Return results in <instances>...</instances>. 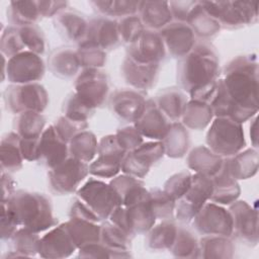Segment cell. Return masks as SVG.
I'll use <instances>...</instances> for the list:
<instances>
[{
	"instance_id": "cell-1",
	"label": "cell",
	"mask_w": 259,
	"mask_h": 259,
	"mask_svg": "<svg viewBox=\"0 0 259 259\" xmlns=\"http://www.w3.org/2000/svg\"><path fill=\"white\" fill-rule=\"evenodd\" d=\"M213 115L243 123L258 110V66L255 56L234 58L218 79L210 100Z\"/></svg>"
},
{
	"instance_id": "cell-2",
	"label": "cell",
	"mask_w": 259,
	"mask_h": 259,
	"mask_svg": "<svg viewBox=\"0 0 259 259\" xmlns=\"http://www.w3.org/2000/svg\"><path fill=\"white\" fill-rule=\"evenodd\" d=\"M220 61L214 48L203 41L195 45L177 66V81L190 99L210 102L217 89Z\"/></svg>"
},
{
	"instance_id": "cell-3",
	"label": "cell",
	"mask_w": 259,
	"mask_h": 259,
	"mask_svg": "<svg viewBox=\"0 0 259 259\" xmlns=\"http://www.w3.org/2000/svg\"><path fill=\"white\" fill-rule=\"evenodd\" d=\"M2 202L9 206L19 227L40 233L58 225L51 200L41 193L17 190Z\"/></svg>"
},
{
	"instance_id": "cell-4",
	"label": "cell",
	"mask_w": 259,
	"mask_h": 259,
	"mask_svg": "<svg viewBox=\"0 0 259 259\" xmlns=\"http://www.w3.org/2000/svg\"><path fill=\"white\" fill-rule=\"evenodd\" d=\"M207 147L215 154L232 157L246 146L242 123L229 117L217 116L206 133Z\"/></svg>"
},
{
	"instance_id": "cell-5",
	"label": "cell",
	"mask_w": 259,
	"mask_h": 259,
	"mask_svg": "<svg viewBox=\"0 0 259 259\" xmlns=\"http://www.w3.org/2000/svg\"><path fill=\"white\" fill-rule=\"evenodd\" d=\"M221 27L234 29L252 24L258 18V3L251 1H201Z\"/></svg>"
},
{
	"instance_id": "cell-6",
	"label": "cell",
	"mask_w": 259,
	"mask_h": 259,
	"mask_svg": "<svg viewBox=\"0 0 259 259\" xmlns=\"http://www.w3.org/2000/svg\"><path fill=\"white\" fill-rule=\"evenodd\" d=\"M109 221L132 237L147 233L156 222L150 202V191L144 198L128 206H117L110 214Z\"/></svg>"
},
{
	"instance_id": "cell-7",
	"label": "cell",
	"mask_w": 259,
	"mask_h": 259,
	"mask_svg": "<svg viewBox=\"0 0 259 259\" xmlns=\"http://www.w3.org/2000/svg\"><path fill=\"white\" fill-rule=\"evenodd\" d=\"M6 109L14 114L26 111L42 112L49 103V95L45 87L36 83L11 84L4 94Z\"/></svg>"
},
{
	"instance_id": "cell-8",
	"label": "cell",
	"mask_w": 259,
	"mask_h": 259,
	"mask_svg": "<svg viewBox=\"0 0 259 259\" xmlns=\"http://www.w3.org/2000/svg\"><path fill=\"white\" fill-rule=\"evenodd\" d=\"M88 174V163L69 156L65 161L50 169L48 173L49 187L55 194L69 195L80 188L81 182Z\"/></svg>"
},
{
	"instance_id": "cell-9",
	"label": "cell",
	"mask_w": 259,
	"mask_h": 259,
	"mask_svg": "<svg viewBox=\"0 0 259 259\" xmlns=\"http://www.w3.org/2000/svg\"><path fill=\"white\" fill-rule=\"evenodd\" d=\"M77 197L83 201L98 218L105 221L119 206V200L110 184L90 178L77 190Z\"/></svg>"
},
{
	"instance_id": "cell-10",
	"label": "cell",
	"mask_w": 259,
	"mask_h": 259,
	"mask_svg": "<svg viewBox=\"0 0 259 259\" xmlns=\"http://www.w3.org/2000/svg\"><path fill=\"white\" fill-rule=\"evenodd\" d=\"M3 79L6 75L11 84L36 83L42 79L46 72V65L39 55L29 51L21 52L7 60L3 56Z\"/></svg>"
},
{
	"instance_id": "cell-11",
	"label": "cell",
	"mask_w": 259,
	"mask_h": 259,
	"mask_svg": "<svg viewBox=\"0 0 259 259\" xmlns=\"http://www.w3.org/2000/svg\"><path fill=\"white\" fill-rule=\"evenodd\" d=\"M213 185L211 177L195 173L192 175L191 185L186 193L176 200V219L181 223L191 222L212 194Z\"/></svg>"
},
{
	"instance_id": "cell-12",
	"label": "cell",
	"mask_w": 259,
	"mask_h": 259,
	"mask_svg": "<svg viewBox=\"0 0 259 259\" xmlns=\"http://www.w3.org/2000/svg\"><path fill=\"white\" fill-rule=\"evenodd\" d=\"M75 93L93 109L104 105L109 97V82L100 69H83L74 83Z\"/></svg>"
},
{
	"instance_id": "cell-13",
	"label": "cell",
	"mask_w": 259,
	"mask_h": 259,
	"mask_svg": "<svg viewBox=\"0 0 259 259\" xmlns=\"http://www.w3.org/2000/svg\"><path fill=\"white\" fill-rule=\"evenodd\" d=\"M98 158L89 165V173L100 178H111L121 170L126 152L118 144L115 135L103 137L98 143Z\"/></svg>"
},
{
	"instance_id": "cell-14",
	"label": "cell",
	"mask_w": 259,
	"mask_h": 259,
	"mask_svg": "<svg viewBox=\"0 0 259 259\" xmlns=\"http://www.w3.org/2000/svg\"><path fill=\"white\" fill-rule=\"evenodd\" d=\"M192 221L193 228L201 235L225 237H231L233 235L231 212L218 203H205Z\"/></svg>"
},
{
	"instance_id": "cell-15",
	"label": "cell",
	"mask_w": 259,
	"mask_h": 259,
	"mask_svg": "<svg viewBox=\"0 0 259 259\" xmlns=\"http://www.w3.org/2000/svg\"><path fill=\"white\" fill-rule=\"evenodd\" d=\"M165 154L161 141L143 143L134 151L127 152L121 162V171L136 178H144L150 168Z\"/></svg>"
},
{
	"instance_id": "cell-16",
	"label": "cell",
	"mask_w": 259,
	"mask_h": 259,
	"mask_svg": "<svg viewBox=\"0 0 259 259\" xmlns=\"http://www.w3.org/2000/svg\"><path fill=\"white\" fill-rule=\"evenodd\" d=\"M147 99L143 91L131 88L114 91L109 97L112 114L123 122L135 123L146 108Z\"/></svg>"
},
{
	"instance_id": "cell-17",
	"label": "cell",
	"mask_w": 259,
	"mask_h": 259,
	"mask_svg": "<svg viewBox=\"0 0 259 259\" xmlns=\"http://www.w3.org/2000/svg\"><path fill=\"white\" fill-rule=\"evenodd\" d=\"M82 42L92 45L105 52L115 49L121 42L118 20L102 15L89 19L86 36Z\"/></svg>"
},
{
	"instance_id": "cell-18",
	"label": "cell",
	"mask_w": 259,
	"mask_h": 259,
	"mask_svg": "<svg viewBox=\"0 0 259 259\" xmlns=\"http://www.w3.org/2000/svg\"><path fill=\"white\" fill-rule=\"evenodd\" d=\"M166 48L159 31L145 29L141 37L128 46L126 56L147 64H160L166 57Z\"/></svg>"
},
{
	"instance_id": "cell-19",
	"label": "cell",
	"mask_w": 259,
	"mask_h": 259,
	"mask_svg": "<svg viewBox=\"0 0 259 259\" xmlns=\"http://www.w3.org/2000/svg\"><path fill=\"white\" fill-rule=\"evenodd\" d=\"M166 51L171 57L181 59L196 45L195 34L186 22L171 21L160 31Z\"/></svg>"
},
{
	"instance_id": "cell-20",
	"label": "cell",
	"mask_w": 259,
	"mask_h": 259,
	"mask_svg": "<svg viewBox=\"0 0 259 259\" xmlns=\"http://www.w3.org/2000/svg\"><path fill=\"white\" fill-rule=\"evenodd\" d=\"M69 156V144L60 137L54 124H51L39 137L37 162L52 169Z\"/></svg>"
},
{
	"instance_id": "cell-21",
	"label": "cell",
	"mask_w": 259,
	"mask_h": 259,
	"mask_svg": "<svg viewBox=\"0 0 259 259\" xmlns=\"http://www.w3.org/2000/svg\"><path fill=\"white\" fill-rule=\"evenodd\" d=\"M233 220V235L240 240L256 245L258 242L257 211L246 201H234L229 208Z\"/></svg>"
},
{
	"instance_id": "cell-22",
	"label": "cell",
	"mask_w": 259,
	"mask_h": 259,
	"mask_svg": "<svg viewBox=\"0 0 259 259\" xmlns=\"http://www.w3.org/2000/svg\"><path fill=\"white\" fill-rule=\"evenodd\" d=\"M77 248L67 224H61L40 238L38 254L44 258L69 257Z\"/></svg>"
},
{
	"instance_id": "cell-23",
	"label": "cell",
	"mask_w": 259,
	"mask_h": 259,
	"mask_svg": "<svg viewBox=\"0 0 259 259\" xmlns=\"http://www.w3.org/2000/svg\"><path fill=\"white\" fill-rule=\"evenodd\" d=\"M159 69L160 64L141 63L125 56L121 65V75L131 87L144 91L155 85Z\"/></svg>"
},
{
	"instance_id": "cell-24",
	"label": "cell",
	"mask_w": 259,
	"mask_h": 259,
	"mask_svg": "<svg viewBox=\"0 0 259 259\" xmlns=\"http://www.w3.org/2000/svg\"><path fill=\"white\" fill-rule=\"evenodd\" d=\"M171 121L156 105L154 99H147L146 108L141 117L134 123L143 137L155 141H162Z\"/></svg>"
},
{
	"instance_id": "cell-25",
	"label": "cell",
	"mask_w": 259,
	"mask_h": 259,
	"mask_svg": "<svg viewBox=\"0 0 259 259\" xmlns=\"http://www.w3.org/2000/svg\"><path fill=\"white\" fill-rule=\"evenodd\" d=\"M55 28L66 40L82 42L86 36L88 20L78 11L65 9L54 18Z\"/></svg>"
},
{
	"instance_id": "cell-26",
	"label": "cell",
	"mask_w": 259,
	"mask_h": 259,
	"mask_svg": "<svg viewBox=\"0 0 259 259\" xmlns=\"http://www.w3.org/2000/svg\"><path fill=\"white\" fill-rule=\"evenodd\" d=\"M138 15L147 29L156 31H160L173 19L167 1H140Z\"/></svg>"
},
{
	"instance_id": "cell-27",
	"label": "cell",
	"mask_w": 259,
	"mask_h": 259,
	"mask_svg": "<svg viewBox=\"0 0 259 259\" xmlns=\"http://www.w3.org/2000/svg\"><path fill=\"white\" fill-rule=\"evenodd\" d=\"M225 159L213 153L208 147L197 146L190 151L186 158V163L189 169L195 173L202 174L208 177H213L218 174L223 165Z\"/></svg>"
},
{
	"instance_id": "cell-28",
	"label": "cell",
	"mask_w": 259,
	"mask_h": 259,
	"mask_svg": "<svg viewBox=\"0 0 259 259\" xmlns=\"http://www.w3.org/2000/svg\"><path fill=\"white\" fill-rule=\"evenodd\" d=\"M153 99L159 109L171 122L181 118L185 105L188 102L186 94L178 87L165 88L158 92Z\"/></svg>"
},
{
	"instance_id": "cell-29",
	"label": "cell",
	"mask_w": 259,
	"mask_h": 259,
	"mask_svg": "<svg viewBox=\"0 0 259 259\" xmlns=\"http://www.w3.org/2000/svg\"><path fill=\"white\" fill-rule=\"evenodd\" d=\"M109 184L116 193L120 206H128L149 193L140 178L126 174L113 178Z\"/></svg>"
},
{
	"instance_id": "cell-30",
	"label": "cell",
	"mask_w": 259,
	"mask_h": 259,
	"mask_svg": "<svg viewBox=\"0 0 259 259\" xmlns=\"http://www.w3.org/2000/svg\"><path fill=\"white\" fill-rule=\"evenodd\" d=\"M80 68L77 50L72 48L56 49L49 58V69L59 78H72L78 73Z\"/></svg>"
},
{
	"instance_id": "cell-31",
	"label": "cell",
	"mask_w": 259,
	"mask_h": 259,
	"mask_svg": "<svg viewBox=\"0 0 259 259\" xmlns=\"http://www.w3.org/2000/svg\"><path fill=\"white\" fill-rule=\"evenodd\" d=\"M224 167L234 179H248L257 173L258 152L253 149L239 152L226 159Z\"/></svg>"
},
{
	"instance_id": "cell-32",
	"label": "cell",
	"mask_w": 259,
	"mask_h": 259,
	"mask_svg": "<svg viewBox=\"0 0 259 259\" xmlns=\"http://www.w3.org/2000/svg\"><path fill=\"white\" fill-rule=\"evenodd\" d=\"M132 236L110 221L100 225V242L113 251L114 258L130 257Z\"/></svg>"
},
{
	"instance_id": "cell-33",
	"label": "cell",
	"mask_w": 259,
	"mask_h": 259,
	"mask_svg": "<svg viewBox=\"0 0 259 259\" xmlns=\"http://www.w3.org/2000/svg\"><path fill=\"white\" fill-rule=\"evenodd\" d=\"M213 116L210 103L190 99L185 105L181 118L182 124L186 128L201 131L210 124Z\"/></svg>"
},
{
	"instance_id": "cell-34",
	"label": "cell",
	"mask_w": 259,
	"mask_h": 259,
	"mask_svg": "<svg viewBox=\"0 0 259 259\" xmlns=\"http://www.w3.org/2000/svg\"><path fill=\"white\" fill-rule=\"evenodd\" d=\"M21 138L15 133H7L1 140V172L13 173L21 169L24 161L20 150Z\"/></svg>"
},
{
	"instance_id": "cell-35",
	"label": "cell",
	"mask_w": 259,
	"mask_h": 259,
	"mask_svg": "<svg viewBox=\"0 0 259 259\" xmlns=\"http://www.w3.org/2000/svg\"><path fill=\"white\" fill-rule=\"evenodd\" d=\"M211 179L213 190L209 200L219 204H231L237 200L241 193L240 186L237 180L228 173L224 165L221 171Z\"/></svg>"
},
{
	"instance_id": "cell-36",
	"label": "cell",
	"mask_w": 259,
	"mask_h": 259,
	"mask_svg": "<svg viewBox=\"0 0 259 259\" xmlns=\"http://www.w3.org/2000/svg\"><path fill=\"white\" fill-rule=\"evenodd\" d=\"M186 23L190 26L195 36L204 39L214 36L222 28L219 21L204 9L201 1H196Z\"/></svg>"
},
{
	"instance_id": "cell-37",
	"label": "cell",
	"mask_w": 259,
	"mask_h": 259,
	"mask_svg": "<svg viewBox=\"0 0 259 259\" xmlns=\"http://www.w3.org/2000/svg\"><path fill=\"white\" fill-rule=\"evenodd\" d=\"M165 154L170 158H181L185 156L190 146V139L187 128L178 121L170 123L167 134L161 141Z\"/></svg>"
},
{
	"instance_id": "cell-38",
	"label": "cell",
	"mask_w": 259,
	"mask_h": 259,
	"mask_svg": "<svg viewBox=\"0 0 259 259\" xmlns=\"http://www.w3.org/2000/svg\"><path fill=\"white\" fill-rule=\"evenodd\" d=\"M39 18L38 1H12L7 6V20L12 26L32 25Z\"/></svg>"
},
{
	"instance_id": "cell-39",
	"label": "cell",
	"mask_w": 259,
	"mask_h": 259,
	"mask_svg": "<svg viewBox=\"0 0 259 259\" xmlns=\"http://www.w3.org/2000/svg\"><path fill=\"white\" fill-rule=\"evenodd\" d=\"M178 226L172 220L162 221L157 226H153L146 237L147 246L154 251H170L176 234Z\"/></svg>"
},
{
	"instance_id": "cell-40",
	"label": "cell",
	"mask_w": 259,
	"mask_h": 259,
	"mask_svg": "<svg viewBox=\"0 0 259 259\" xmlns=\"http://www.w3.org/2000/svg\"><path fill=\"white\" fill-rule=\"evenodd\" d=\"M9 241L11 254H8V257H32L38 254L40 243L38 233L21 228L14 233Z\"/></svg>"
},
{
	"instance_id": "cell-41",
	"label": "cell",
	"mask_w": 259,
	"mask_h": 259,
	"mask_svg": "<svg viewBox=\"0 0 259 259\" xmlns=\"http://www.w3.org/2000/svg\"><path fill=\"white\" fill-rule=\"evenodd\" d=\"M45 125L46 117L41 112H21L13 119V130L22 139L39 138L45 131Z\"/></svg>"
},
{
	"instance_id": "cell-42",
	"label": "cell",
	"mask_w": 259,
	"mask_h": 259,
	"mask_svg": "<svg viewBox=\"0 0 259 259\" xmlns=\"http://www.w3.org/2000/svg\"><path fill=\"white\" fill-rule=\"evenodd\" d=\"M66 224L78 249L100 241V226L98 223L70 217Z\"/></svg>"
},
{
	"instance_id": "cell-43",
	"label": "cell",
	"mask_w": 259,
	"mask_h": 259,
	"mask_svg": "<svg viewBox=\"0 0 259 259\" xmlns=\"http://www.w3.org/2000/svg\"><path fill=\"white\" fill-rule=\"evenodd\" d=\"M98 151V142L95 135L86 130L75 136L69 142V153L82 162L89 163L93 160Z\"/></svg>"
},
{
	"instance_id": "cell-44",
	"label": "cell",
	"mask_w": 259,
	"mask_h": 259,
	"mask_svg": "<svg viewBox=\"0 0 259 259\" xmlns=\"http://www.w3.org/2000/svg\"><path fill=\"white\" fill-rule=\"evenodd\" d=\"M235 247L230 237L204 236L199 241V257L203 258H232Z\"/></svg>"
},
{
	"instance_id": "cell-45",
	"label": "cell",
	"mask_w": 259,
	"mask_h": 259,
	"mask_svg": "<svg viewBox=\"0 0 259 259\" xmlns=\"http://www.w3.org/2000/svg\"><path fill=\"white\" fill-rule=\"evenodd\" d=\"M140 1L127 0H97L91 1L90 5L102 16L114 18H122L124 16L134 15L138 13Z\"/></svg>"
},
{
	"instance_id": "cell-46",
	"label": "cell",
	"mask_w": 259,
	"mask_h": 259,
	"mask_svg": "<svg viewBox=\"0 0 259 259\" xmlns=\"http://www.w3.org/2000/svg\"><path fill=\"white\" fill-rule=\"evenodd\" d=\"M170 251L175 257H199V242L190 230L184 227H178L177 234Z\"/></svg>"
},
{
	"instance_id": "cell-47",
	"label": "cell",
	"mask_w": 259,
	"mask_h": 259,
	"mask_svg": "<svg viewBox=\"0 0 259 259\" xmlns=\"http://www.w3.org/2000/svg\"><path fill=\"white\" fill-rule=\"evenodd\" d=\"M150 202L156 220H172L175 213L176 201L164 190L155 188L150 190Z\"/></svg>"
},
{
	"instance_id": "cell-48",
	"label": "cell",
	"mask_w": 259,
	"mask_h": 259,
	"mask_svg": "<svg viewBox=\"0 0 259 259\" xmlns=\"http://www.w3.org/2000/svg\"><path fill=\"white\" fill-rule=\"evenodd\" d=\"M77 55L83 69H100L106 63V52L86 42L78 45Z\"/></svg>"
},
{
	"instance_id": "cell-49",
	"label": "cell",
	"mask_w": 259,
	"mask_h": 259,
	"mask_svg": "<svg viewBox=\"0 0 259 259\" xmlns=\"http://www.w3.org/2000/svg\"><path fill=\"white\" fill-rule=\"evenodd\" d=\"M20 38L25 51L32 52L36 55H42L46 51V38L41 29L36 25H25L18 27Z\"/></svg>"
},
{
	"instance_id": "cell-50",
	"label": "cell",
	"mask_w": 259,
	"mask_h": 259,
	"mask_svg": "<svg viewBox=\"0 0 259 259\" xmlns=\"http://www.w3.org/2000/svg\"><path fill=\"white\" fill-rule=\"evenodd\" d=\"M118 31L120 40L130 46L141 37L145 31V26L139 15L134 14L124 16L118 20Z\"/></svg>"
},
{
	"instance_id": "cell-51",
	"label": "cell",
	"mask_w": 259,
	"mask_h": 259,
	"mask_svg": "<svg viewBox=\"0 0 259 259\" xmlns=\"http://www.w3.org/2000/svg\"><path fill=\"white\" fill-rule=\"evenodd\" d=\"M94 110L83 102L75 92L69 94L63 104L64 115L78 121H87L92 116Z\"/></svg>"
},
{
	"instance_id": "cell-52",
	"label": "cell",
	"mask_w": 259,
	"mask_h": 259,
	"mask_svg": "<svg viewBox=\"0 0 259 259\" xmlns=\"http://www.w3.org/2000/svg\"><path fill=\"white\" fill-rule=\"evenodd\" d=\"M0 49L2 55L6 56L8 59L25 51L19 35L18 27L10 25L5 30H3L0 40Z\"/></svg>"
},
{
	"instance_id": "cell-53",
	"label": "cell",
	"mask_w": 259,
	"mask_h": 259,
	"mask_svg": "<svg viewBox=\"0 0 259 259\" xmlns=\"http://www.w3.org/2000/svg\"><path fill=\"white\" fill-rule=\"evenodd\" d=\"M192 175L188 171H182L172 175L164 184L163 190L175 201L181 198L191 185Z\"/></svg>"
},
{
	"instance_id": "cell-54",
	"label": "cell",
	"mask_w": 259,
	"mask_h": 259,
	"mask_svg": "<svg viewBox=\"0 0 259 259\" xmlns=\"http://www.w3.org/2000/svg\"><path fill=\"white\" fill-rule=\"evenodd\" d=\"M54 126L60 137L66 141L68 144L69 142L78 134H80L83 131H86L88 127L87 121H78L71 118H68L67 116L63 115L60 116L54 123Z\"/></svg>"
},
{
	"instance_id": "cell-55",
	"label": "cell",
	"mask_w": 259,
	"mask_h": 259,
	"mask_svg": "<svg viewBox=\"0 0 259 259\" xmlns=\"http://www.w3.org/2000/svg\"><path fill=\"white\" fill-rule=\"evenodd\" d=\"M115 137L120 147L126 153L134 151L144 143V137L134 124L119 127L115 134Z\"/></svg>"
},
{
	"instance_id": "cell-56",
	"label": "cell",
	"mask_w": 259,
	"mask_h": 259,
	"mask_svg": "<svg viewBox=\"0 0 259 259\" xmlns=\"http://www.w3.org/2000/svg\"><path fill=\"white\" fill-rule=\"evenodd\" d=\"M18 224L16 219L9 208V206L2 202V213H1V238L2 240H9L14 233L18 230Z\"/></svg>"
},
{
	"instance_id": "cell-57",
	"label": "cell",
	"mask_w": 259,
	"mask_h": 259,
	"mask_svg": "<svg viewBox=\"0 0 259 259\" xmlns=\"http://www.w3.org/2000/svg\"><path fill=\"white\" fill-rule=\"evenodd\" d=\"M79 257L83 258H114L113 251L102 242H95L79 248Z\"/></svg>"
},
{
	"instance_id": "cell-58",
	"label": "cell",
	"mask_w": 259,
	"mask_h": 259,
	"mask_svg": "<svg viewBox=\"0 0 259 259\" xmlns=\"http://www.w3.org/2000/svg\"><path fill=\"white\" fill-rule=\"evenodd\" d=\"M196 1H170L169 6L173 18L176 21L186 22Z\"/></svg>"
},
{
	"instance_id": "cell-59",
	"label": "cell",
	"mask_w": 259,
	"mask_h": 259,
	"mask_svg": "<svg viewBox=\"0 0 259 259\" xmlns=\"http://www.w3.org/2000/svg\"><path fill=\"white\" fill-rule=\"evenodd\" d=\"M67 1H38V7L41 17H52L58 15L63 10L67 9Z\"/></svg>"
},
{
	"instance_id": "cell-60",
	"label": "cell",
	"mask_w": 259,
	"mask_h": 259,
	"mask_svg": "<svg viewBox=\"0 0 259 259\" xmlns=\"http://www.w3.org/2000/svg\"><path fill=\"white\" fill-rule=\"evenodd\" d=\"M38 142H39V138H36V139H22L21 138L20 150H21L24 160L37 161Z\"/></svg>"
},
{
	"instance_id": "cell-61",
	"label": "cell",
	"mask_w": 259,
	"mask_h": 259,
	"mask_svg": "<svg viewBox=\"0 0 259 259\" xmlns=\"http://www.w3.org/2000/svg\"><path fill=\"white\" fill-rule=\"evenodd\" d=\"M2 183V201L7 200L14 193V181L10 177L9 173L1 172Z\"/></svg>"
},
{
	"instance_id": "cell-62",
	"label": "cell",
	"mask_w": 259,
	"mask_h": 259,
	"mask_svg": "<svg viewBox=\"0 0 259 259\" xmlns=\"http://www.w3.org/2000/svg\"><path fill=\"white\" fill-rule=\"evenodd\" d=\"M250 137L253 140V145L257 148V118L255 117L250 126Z\"/></svg>"
}]
</instances>
